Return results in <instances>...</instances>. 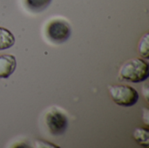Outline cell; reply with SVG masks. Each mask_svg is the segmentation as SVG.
<instances>
[{
    "label": "cell",
    "mask_w": 149,
    "mask_h": 148,
    "mask_svg": "<svg viewBox=\"0 0 149 148\" xmlns=\"http://www.w3.org/2000/svg\"><path fill=\"white\" fill-rule=\"evenodd\" d=\"M142 92L144 93V96L147 100H148V84H145L143 88H142Z\"/></svg>",
    "instance_id": "11"
},
{
    "label": "cell",
    "mask_w": 149,
    "mask_h": 148,
    "mask_svg": "<svg viewBox=\"0 0 149 148\" xmlns=\"http://www.w3.org/2000/svg\"><path fill=\"white\" fill-rule=\"evenodd\" d=\"M52 2V0H24L25 6L33 12H42Z\"/></svg>",
    "instance_id": "7"
},
{
    "label": "cell",
    "mask_w": 149,
    "mask_h": 148,
    "mask_svg": "<svg viewBox=\"0 0 149 148\" xmlns=\"http://www.w3.org/2000/svg\"><path fill=\"white\" fill-rule=\"evenodd\" d=\"M108 90L113 100L120 106L129 107L138 102L139 93L130 85H113L108 86Z\"/></svg>",
    "instance_id": "2"
},
{
    "label": "cell",
    "mask_w": 149,
    "mask_h": 148,
    "mask_svg": "<svg viewBox=\"0 0 149 148\" xmlns=\"http://www.w3.org/2000/svg\"><path fill=\"white\" fill-rule=\"evenodd\" d=\"M149 76L148 63L140 58L127 61L120 69L119 78L131 83H141L148 79Z\"/></svg>",
    "instance_id": "1"
},
{
    "label": "cell",
    "mask_w": 149,
    "mask_h": 148,
    "mask_svg": "<svg viewBox=\"0 0 149 148\" xmlns=\"http://www.w3.org/2000/svg\"><path fill=\"white\" fill-rule=\"evenodd\" d=\"M149 34L146 32L141 38L139 46H138V51L139 53L145 58H149Z\"/></svg>",
    "instance_id": "9"
},
{
    "label": "cell",
    "mask_w": 149,
    "mask_h": 148,
    "mask_svg": "<svg viewBox=\"0 0 149 148\" xmlns=\"http://www.w3.org/2000/svg\"><path fill=\"white\" fill-rule=\"evenodd\" d=\"M71 32L70 24L64 19H53L46 26V35L48 38L55 44L65 42L70 38Z\"/></svg>",
    "instance_id": "3"
},
{
    "label": "cell",
    "mask_w": 149,
    "mask_h": 148,
    "mask_svg": "<svg viewBox=\"0 0 149 148\" xmlns=\"http://www.w3.org/2000/svg\"><path fill=\"white\" fill-rule=\"evenodd\" d=\"M45 122L50 133L54 136L64 134L67 129V117L57 108H52L46 113Z\"/></svg>",
    "instance_id": "4"
},
{
    "label": "cell",
    "mask_w": 149,
    "mask_h": 148,
    "mask_svg": "<svg viewBox=\"0 0 149 148\" xmlns=\"http://www.w3.org/2000/svg\"><path fill=\"white\" fill-rule=\"evenodd\" d=\"M15 44V37L9 30L0 27V51L10 48Z\"/></svg>",
    "instance_id": "6"
},
{
    "label": "cell",
    "mask_w": 149,
    "mask_h": 148,
    "mask_svg": "<svg viewBox=\"0 0 149 148\" xmlns=\"http://www.w3.org/2000/svg\"><path fill=\"white\" fill-rule=\"evenodd\" d=\"M148 115L149 113L148 108H144L143 109V120L145 121L147 125H148Z\"/></svg>",
    "instance_id": "10"
},
{
    "label": "cell",
    "mask_w": 149,
    "mask_h": 148,
    "mask_svg": "<svg viewBox=\"0 0 149 148\" xmlns=\"http://www.w3.org/2000/svg\"><path fill=\"white\" fill-rule=\"evenodd\" d=\"M134 139L144 147H149V132L148 127H138L134 132Z\"/></svg>",
    "instance_id": "8"
},
{
    "label": "cell",
    "mask_w": 149,
    "mask_h": 148,
    "mask_svg": "<svg viewBox=\"0 0 149 148\" xmlns=\"http://www.w3.org/2000/svg\"><path fill=\"white\" fill-rule=\"evenodd\" d=\"M17 67V60L13 55L0 56V79L9 78Z\"/></svg>",
    "instance_id": "5"
}]
</instances>
